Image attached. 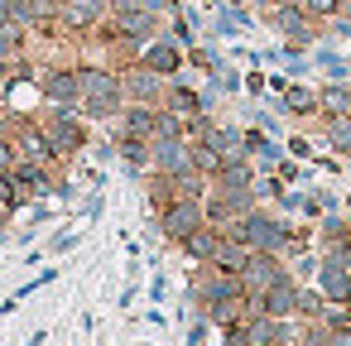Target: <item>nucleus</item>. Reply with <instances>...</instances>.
<instances>
[{
    "mask_svg": "<svg viewBox=\"0 0 351 346\" xmlns=\"http://www.w3.org/2000/svg\"><path fill=\"white\" fill-rule=\"evenodd\" d=\"M226 236H236V240H245L250 250H269V255H284L289 260V245H293V236H298V226L293 221H284V217H274L265 202L255 207V212H245V217H236L231 226H221Z\"/></svg>",
    "mask_w": 351,
    "mask_h": 346,
    "instance_id": "obj_1",
    "label": "nucleus"
},
{
    "mask_svg": "<svg viewBox=\"0 0 351 346\" xmlns=\"http://www.w3.org/2000/svg\"><path fill=\"white\" fill-rule=\"evenodd\" d=\"M87 121H116L125 111V82H121V68H82V106H77Z\"/></svg>",
    "mask_w": 351,
    "mask_h": 346,
    "instance_id": "obj_2",
    "label": "nucleus"
},
{
    "mask_svg": "<svg viewBox=\"0 0 351 346\" xmlns=\"http://www.w3.org/2000/svg\"><path fill=\"white\" fill-rule=\"evenodd\" d=\"M49 140H53V154H82L87 149V116L77 106H49V116H39Z\"/></svg>",
    "mask_w": 351,
    "mask_h": 346,
    "instance_id": "obj_3",
    "label": "nucleus"
},
{
    "mask_svg": "<svg viewBox=\"0 0 351 346\" xmlns=\"http://www.w3.org/2000/svg\"><path fill=\"white\" fill-rule=\"evenodd\" d=\"M197 226H207V197H173L169 207H159V231L169 245H178Z\"/></svg>",
    "mask_w": 351,
    "mask_h": 346,
    "instance_id": "obj_4",
    "label": "nucleus"
},
{
    "mask_svg": "<svg viewBox=\"0 0 351 346\" xmlns=\"http://www.w3.org/2000/svg\"><path fill=\"white\" fill-rule=\"evenodd\" d=\"M260 20H265L274 34H284L289 44H303V49H308V44L317 39V29H322V25H317V20H313V15L298 5V0H289V5H274V10H265Z\"/></svg>",
    "mask_w": 351,
    "mask_h": 346,
    "instance_id": "obj_5",
    "label": "nucleus"
},
{
    "mask_svg": "<svg viewBox=\"0 0 351 346\" xmlns=\"http://www.w3.org/2000/svg\"><path fill=\"white\" fill-rule=\"evenodd\" d=\"M39 92L49 106H82V68L73 63H53L39 73Z\"/></svg>",
    "mask_w": 351,
    "mask_h": 346,
    "instance_id": "obj_6",
    "label": "nucleus"
},
{
    "mask_svg": "<svg viewBox=\"0 0 351 346\" xmlns=\"http://www.w3.org/2000/svg\"><path fill=\"white\" fill-rule=\"evenodd\" d=\"M193 169V140L188 135H154L149 140V173H188Z\"/></svg>",
    "mask_w": 351,
    "mask_h": 346,
    "instance_id": "obj_7",
    "label": "nucleus"
},
{
    "mask_svg": "<svg viewBox=\"0 0 351 346\" xmlns=\"http://www.w3.org/2000/svg\"><path fill=\"white\" fill-rule=\"evenodd\" d=\"M140 63L149 68V73H159V77H183V68H188V53H183V44L164 29L159 39H149L145 49H140Z\"/></svg>",
    "mask_w": 351,
    "mask_h": 346,
    "instance_id": "obj_8",
    "label": "nucleus"
},
{
    "mask_svg": "<svg viewBox=\"0 0 351 346\" xmlns=\"http://www.w3.org/2000/svg\"><path fill=\"white\" fill-rule=\"evenodd\" d=\"M121 82H125V101H140V106H164L169 77L149 73L145 63H130V68H121Z\"/></svg>",
    "mask_w": 351,
    "mask_h": 346,
    "instance_id": "obj_9",
    "label": "nucleus"
},
{
    "mask_svg": "<svg viewBox=\"0 0 351 346\" xmlns=\"http://www.w3.org/2000/svg\"><path fill=\"white\" fill-rule=\"evenodd\" d=\"M293 269H289V260L284 255H269V250H255L250 255V264L241 269V279H245V293H265L269 284H279V279H289Z\"/></svg>",
    "mask_w": 351,
    "mask_h": 346,
    "instance_id": "obj_10",
    "label": "nucleus"
},
{
    "mask_svg": "<svg viewBox=\"0 0 351 346\" xmlns=\"http://www.w3.org/2000/svg\"><path fill=\"white\" fill-rule=\"evenodd\" d=\"M154 130H159V106H140V101H125V111L111 125V135H135V140H154Z\"/></svg>",
    "mask_w": 351,
    "mask_h": 346,
    "instance_id": "obj_11",
    "label": "nucleus"
},
{
    "mask_svg": "<svg viewBox=\"0 0 351 346\" xmlns=\"http://www.w3.org/2000/svg\"><path fill=\"white\" fill-rule=\"evenodd\" d=\"M317 288L327 293V303H351V260L322 255V264H317Z\"/></svg>",
    "mask_w": 351,
    "mask_h": 346,
    "instance_id": "obj_12",
    "label": "nucleus"
},
{
    "mask_svg": "<svg viewBox=\"0 0 351 346\" xmlns=\"http://www.w3.org/2000/svg\"><path fill=\"white\" fill-rule=\"evenodd\" d=\"M221 236H226V231L207 221V226H197L193 236H183V240H178V250H183V255H188L193 264H212V255H217V245H221Z\"/></svg>",
    "mask_w": 351,
    "mask_h": 346,
    "instance_id": "obj_13",
    "label": "nucleus"
},
{
    "mask_svg": "<svg viewBox=\"0 0 351 346\" xmlns=\"http://www.w3.org/2000/svg\"><path fill=\"white\" fill-rule=\"evenodd\" d=\"M164 106L169 111H178L183 121H193V116H202L207 106H202V92H193L183 77H169V92H164Z\"/></svg>",
    "mask_w": 351,
    "mask_h": 346,
    "instance_id": "obj_14",
    "label": "nucleus"
},
{
    "mask_svg": "<svg viewBox=\"0 0 351 346\" xmlns=\"http://www.w3.org/2000/svg\"><path fill=\"white\" fill-rule=\"evenodd\" d=\"M284 111L289 116H322V97L313 82H289L284 87Z\"/></svg>",
    "mask_w": 351,
    "mask_h": 346,
    "instance_id": "obj_15",
    "label": "nucleus"
},
{
    "mask_svg": "<svg viewBox=\"0 0 351 346\" xmlns=\"http://www.w3.org/2000/svg\"><path fill=\"white\" fill-rule=\"evenodd\" d=\"M116 154L125 164V173L145 178L149 173V140H135V135H116Z\"/></svg>",
    "mask_w": 351,
    "mask_h": 346,
    "instance_id": "obj_16",
    "label": "nucleus"
},
{
    "mask_svg": "<svg viewBox=\"0 0 351 346\" xmlns=\"http://www.w3.org/2000/svg\"><path fill=\"white\" fill-rule=\"evenodd\" d=\"M250 255H255V250H250L245 240H236V236H221V245H217L212 264H217V269H226V274H241V269L250 264Z\"/></svg>",
    "mask_w": 351,
    "mask_h": 346,
    "instance_id": "obj_17",
    "label": "nucleus"
},
{
    "mask_svg": "<svg viewBox=\"0 0 351 346\" xmlns=\"http://www.w3.org/2000/svg\"><path fill=\"white\" fill-rule=\"evenodd\" d=\"M322 140L332 154L351 159V116H322Z\"/></svg>",
    "mask_w": 351,
    "mask_h": 346,
    "instance_id": "obj_18",
    "label": "nucleus"
},
{
    "mask_svg": "<svg viewBox=\"0 0 351 346\" xmlns=\"http://www.w3.org/2000/svg\"><path fill=\"white\" fill-rule=\"evenodd\" d=\"M317 97H322V116H351V82H322Z\"/></svg>",
    "mask_w": 351,
    "mask_h": 346,
    "instance_id": "obj_19",
    "label": "nucleus"
},
{
    "mask_svg": "<svg viewBox=\"0 0 351 346\" xmlns=\"http://www.w3.org/2000/svg\"><path fill=\"white\" fill-rule=\"evenodd\" d=\"M15 164H20V145H15L10 130H0V173H10Z\"/></svg>",
    "mask_w": 351,
    "mask_h": 346,
    "instance_id": "obj_20",
    "label": "nucleus"
},
{
    "mask_svg": "<svg viewBox=\"0 0 351 346\" xmlns=\"http://www.w3.org/2000/svg\"><path fill=\"white\" fill-rule=\"evenodd\" d=\"M212 82H217V87H221L226 97H231V92H241V73H236V68H226V63H221V68L212 73Z\"/></svg>",
    "mask_w": 351,
    "mask_h": 346,
    "instance_id": "obj_21",
    "label": "nucleus"
},
{
    "mask_svg": "<svg viewBox=\"0 0 351 346\" xmlns=\"http://www.w3.org/2000/svg\"><path fill=\"white\" fill-rule=\"evenodd\" d=\"M250 5H255V10L265 15V10H274V5H289V0H250Z\"/></svg>",
    "mask_w": 351,
    "mask_h": 346,
    "instance_id": "obj_22",
    "label": "nucleus"
},
{
    "mask_svg": "<svg viewBox=\"0 0 351 346\" xmlns=\"http://www.w3.org/2000/svg\"><path fill=\"white\" fill-rule=\"evenodd\" d=\"M39 5H44V10H49V15H58V10H63V5H68V0H39Z\"/></svg>",
    "mask_w": 351,
    "mask_h": 346,
    "instance_id": "obj_23",
    "label": "nucleus"
},
{
    "mask_svg": "<svg viewBox=\"0 0 351 346\" xmlns=\"http://www.w3.org/2000/svg\"><path fill=\"white\" fill-rule=\"evenodd\" d=\"M0 25H10V0H0Z\"/></svg>",
    "mask_w": 351,
    "mask_h": 346,
    "instance_id": "obj_24",
    "label": "nucleus"
},
{
    "mask_svg": "<svg viewBox=\"0 0 351 346\" xmlns=\"http://www.w3.org/2000/svg\"><path fill=\"white\" fill-rule=\"evenodd\" d=\"M5 226H10V212H5V207H0V240H5Z\"/></svg>",
    "mask_w": 351,
    "mask_h": 346,
    "instance_id": "obj_25",
    "label": "nucleus"
}]
</instances>
